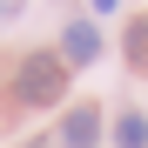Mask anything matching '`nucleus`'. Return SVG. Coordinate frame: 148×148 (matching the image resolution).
<instances>
[{"mask_svg": "<svg viewBox=\"0 0 148 148\" xmlns=\"http://www.w3.org/2000/svg\"><path fill=\"white\" fill-rule=\"evenodd\" d=\"M27 148H47V141H27Z\"/></svg>", "mask_w": 148, "mask_h": 148, "instance_id": "obj_7", "label": "nucleus"}, {"mask_svg": "<svg viewBox=\"0 0 148 148\" xmlns=\"http://www.w3.org/2000/svg\"><path fill=\"white\" fill-rule=\"evenodd\" d=\"M114 148H148V114H121L114 121Z\"/></svg>", "mask_w": 148, "mask_h": 148, "instance_id": "obj_4", "label": "nucleus"}, {"mask_svg": "<svg viewBox=\"0 0 148 148\" xmlns=\"http://www.w3.org/2000/svg\"><path fill=\"white\" fill-rule=\"evenodd\" d=\"M14 88H20L27 108H54L61 94H67V61H61V54H27L20 74H14Z\"/></svg>", "mask_w": 148, "mask_h": 148, "instance_id": "obj_1", "label": "nucleus"}, {"mask_svg": "<svg viewBox=\"0 0 148 148\" xmlns=\"http://www.w3.org/2000/svg\"><path fill=\"white\" fill-rule=\"evenodd\" d=\"M128 61L148 67V20H135V27H128Z\"/></svg>", "mask_w": 148, "mask_h": 148, "instance_id": "obj_5", "label": "nucleus"}, {"mask_svg": "<svg viewBox=\"0 0 148 148\" xmlns=\"http://www.w3.org/2000/svg\"><path fill=\"white\" fill-rule=\"evenodd\" d=\"M94 7H101V14H114V7H121V0H94Z\"/></svg>", "mask_w": 148, "mask_h": 148, "instance_id": "obj_6", "label": "nucleus"}, {"mask_svg": "<svg viewBox=\"0 0 148 148\" xmlns=\"http://www.w3.org/2000/svg\"><path fill=\"white\" fill-rule=\"evenodd\" d=\"M94 141H101V114L94 108H74L61 121V148H94Z\"/></svg>", "mask_w": 148, "mask_h": 148, "instance_id": "obj_3", "label": "nucleus"}, {"mask_svg": "<svg viewBox=\"0 0 148 148\" xmlns=\"http://www.w3.org/2000/svg\"><path fill=\"white\" fill-rule=\"evenodd\" d=\"M61 61H67V67L101 61V27H94V20H67V34H61Z\"/></svg>", "mask_w": 148, "mask_h": 148, "instance_id": "obj_2", "label": "nucleus"}]
</instances>
